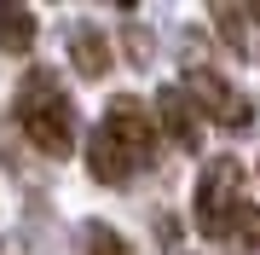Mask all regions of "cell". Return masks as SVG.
<instances>
[{
  "label": "cell",
  "mask_w": 260,
  "mask_h": 255,
  "mask_svg": "<svg viewBox=\"0 0 260 255\" xmlns=\"http://www.w3.org/2000/svg\"><path fill=\"white\" fill-rule=\"evenodd\" d=\"M12 110H18V128L29 133V145H35L41 157H70L75 145H81V116H75V104H70L64 87H58L52 70H29L18 81Z\"/></svg>",
  "instance_id": "6da1fadb"
},
{
  "label": "cell",
  "mask_w": 260,
  "mask_h": 255,
  "mask_svg": "<svg viewBox=\"0 0 260 255\" xmlns=\"http://www.w3.org/2000/svg\"><path fill=\"white\" fill-rule=\"evenodd\" d=\"M237 203H243V162L237 157H208L203 180H197V226H203V238H225Z\"/></svg>",
  "instance_id": "7a4b0ae2"
},
{
  "label": "cell",
  "mask_w": 260,
  "mask_h": 255,
  "mask_svg": "<svg viewBox=\"0 0 260 255\" xmlns=\"http://www.w3.org/2000/svg\"><path fill=\"white\" fill-rule=\"evenodd\" d=\"M179 93L191 99L197 116H208V122H220V128H249L254 122V99L243 93V87H232L220 70H185Z\"/></svg>",
  "instance_id": "3957f363"
},
{
  "label": "cell",
  "mask_w": 260,
  "mask_h": 255,
  "mask_svg": "<svg viewBox=\"0 0 260 255\" xmlns=\"http://www.w3.org/2000/svg\"><path fill=\"white\" fill-rule=\"evenodd\" d=\"M104 133H110V145L121 157H127V168L139 174L145 162H156V122H150V110L133 93H121V99H110V110H104V122H99Z\"/></svg>",
  "instance_id": "277c9868"
},
{
  "label": "cell",
  "mask_w": 260,
  "mask_h": 255,
  "mask_svg": "<svg viewBox=\"0 0 260 255\" xmlns=\"http://www.w3.org/2000/svg\"><path fill=\"white\" fill-rule=\"evenodd\" d=\"M150 122H162V133L179 151H197V145H203V116L191 110V99L179 93V87H162L156 93V116H150Z\"/></svg>",
  "instance_id": "5b68a950"
},
{
  "label": "cell",
  "mask_w": 260,
  "mask_h": 255,
  "mask_svg": "<svg viewBox=\"0 0 260 255\" xmlns=\"http://www.w3.org/2000/svg\"><path fill=\"white\" fill-rule=\"evenodd\" d=\"M87 168H93V180H104V186H127V180H133L127 157L110 145V133H104V128L87 133Z\"/></svg>",
  "instance_id": "8992f818"
},
{
  "label": "cell",
  "mask_w": 260,
  "mask_h": 255,
  "mask_svg": "<svg viewBox=\"0 0 260 255\" xmlns=\"http://www.w3.org/2000/svg\"><path fill=\"white\" fill-rule=\"evenodd\" d=\"M70 58H75V70H81L87 81H99L104 70H110V35H104V29H75Z\"/></svg>",
  "instance_id": "52a82bcc"
},
{
  "label": "cell",
  "mask_w": 260,
  "mask_h": 255,
  "mask_svg": "<svg viewBox=\"0 0 260 255\" xmlns=\"http://www.w3.org/2000/svg\"><path fill=\"white\" fill-rule=\"evenodd\" d=\"M35 47V12L0 0V52H29Z\"/></svg>",
  "instance_id": "ba28073f"
},
{
  "label": "cell",
  "mask_w": 260,
  "mask_h": 255,
  "mask_svg": "<svg viewBox=\"0 0 260 255\" xmlns=\"http://www.w3.org/2000/svg\"><path fill=\"white\" fill-rule=\"evenodd\" d=\"M214 23H220L225 47L249 58V12H243V6H214Z\"/></svg>",
  "instance_id": "9c48e42d"
},
{
  "label": "cell",
  "mask_w": 260,
  "mask_h": 255,
  "mask_svg": "<svg viewBox=\"0 0 260 255\" xmlns=\"http://www.w3.org/2000/svg\"><path fill=\"white\" fill-rule=\"evenodd\" d=\"M87 255H133L127 238L116 226H104V220H87Z\"/></svg>",
  "instance_id": "30bf717a"
},
{
  "label": "cell",
  "mask_w": 260,
  "mask_h": 255,
  "mask_svg": "<svg viewBox=\"0 0 260 255\" xmlns=\"http://www.w3.org/2000/svg\"><path fill=\"white\" fill-rule=\"evenodd\" d=\"M225 238H237L243 249H260V209L237 203V215H232V226H225Z\"/></svg>",
  "instance_id": "8fae6325"
},
{
  "label": "cell",
  "mask_w": 260,
  "mask_h": 255,
  "mask_svg": "<svg viewBox=\"0 0 260 255\" xmlns=\"http://www.w3.org/2000/svg\"><path fill=\"white\" fill-rule=\"evenodd\" d=\"M243 12H249V6H243ZM249 18H260V6H254V12H249Z\"/></svg>",
  "instance_id": "7c38bea8"
}]
</instances>
